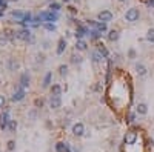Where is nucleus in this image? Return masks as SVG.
I'll use <instances>...</instances> for the list:
<instances>
[{
	"label": "nucleus",
	"mask_w": 154,
	"mask_h": 152,
	"mask_svg": "<svg viewBox=\"0 0 154 152\" xmlns=\"http://www.w3.org/2000/svg\"><path fill=\"white\" fill-rule=\"evenodd\" d=\"M99 54L103 56V57H108V51H106V48L103 46V45H100V46H99Z\"/></svg>",
	"instance_id": "obj_23"
},
{
	"label": "nucleus",
	"mask_w": 154,
	"mask_h": 152,
	"mask_svg": "<svg viewBox=\"0 0 154 152\" xmlns=\"http://www.w3.org/2000/svg\"><path fill=\"white\" fill-rule=\"evenodd\" d=\"M5 103H6L5 97H3V95H0V108H3V106H5Z\"/></svg>",
	"instance_id": "obj_35"
},
{
	"label": "nucleus",
	"mask_w": 154,
	"mask_h": 152,
	"mask_svg": "<svg viewBox=\"0 0 154 152\" xmlns=\"http://www.w3.org/2000/svg\"><path fill=\"white\" fill-rule=\"evenodd\" d=\"M34 104H35V108H42V106H43V100H42V98H35Z\"/></svg>",
	"instance_id": "obj_29"
},
{
	"label": "nucleus",
	"mask_w": 154,
	"mask_h": 152,
	"mask_svg": "<svg viewBox=\"0 0 154 152\" xmlns=\"http://www.w3.org/2000/svg\"><path fill=\"white\" fill-rule=\"evenodd\" d=\"M139 10H136V8H131V10H128L126 11V14H125V19L128 20V22H136L139 19Z\"/></svg>",
	"instance_id": "obj_2"
},
{
	"label": "nucleus",
	"mask_w": 154,
	"mask_h": 152,
	"mask_svg": "<svg viewBox=\"0 0 154 152\" xmlns=\"http://www.w3.org/2000/svg\"><path fill=\"white\" fill-rule=\"evenodd\" d=\"M99 20H100V22H103V23H106V22H111L113 20V12L111 11H102V12H99Z\"/></svg>",
	"instance_id": "obj_4"
},
{
	"label": "nucleus",
	"mask_w": 154,
	"mask_h": 152,
	"mask_svg": "<svg viewBox=\"0 0 154 152\" xmlns=\"http://www.w3.org/2000/svg\"><path fill=\"white\" fill-rule=\"evenodd\" d=\"M137 112H139V114H142V115L147 114V112H148L147 104H145V103H139V104H137Z\"/></svg>",
	"instance_id": "obj_16"
},
{
	"label": "nucleus",
	"mask_w": 154,
	"mask_h": 152,
	"mask_svg": "<svg viewBox=\"0 0 154 152\" xmlns=\"http://www.w3.org/2000/svg\"><path fill=\"white\" fill-rule=\"evenodd\" d=\"M128 56H130V58H134V57H136V51H134V49H130V51H128Z\"/></svg>",
	"instance_id": "obj_36"
},
{
	"label": "nucleus",
	"mask_w": 154,
	"mask_h": 152,
	"mask_svg": "<svg viewBox=\"0 0 154 152\" xmlns=\"http://www.w3.org/2000/svg\"><path fill=\"white\" fill-rule=\"evenodd\" d=\"M8 123H10V120H8V114L3 112L2 115H0V129H6Z\"/></svg>",
	"instance_id": "obj_10"
},
{
	"label": "nucleus",
	"mask_w": 154,
	"mask_h": 152,
	"mask_svg": "<svg viewBox=\"0 0 154 152\" xmlns=\"http://www.w3.org/2000/svg\"><path fill=\"white\" fill-rule=\"evenodd\" d=\"M23 98H25V89L20 86V88L14 92V95L11 97V100H13V102H20V100H23Z\"/></svg>",
	"instance_id": "obj_6"
},
{
	"label": "nucleus",
	"mask_w": 154,
	"mask_h": 152,
	"mask_svg": "<svg viewBox=\"0 0 154 152\" xmlns=\"http://www.w3.org/2000/svg\"><path fill=\"white\" fill-rule=\"evenodd\" d=\"M100 58H102V57H100V54H99V51H97V52H93V60H94V61H99Z\"/></svg>",
	"instance_id": "obj_32"
},
{
	"label": "nucleus",
	"mask_w": 154,
	"mask_h": 152,
	"mask_svg": "<svg viewBox=\"0 0 154 152\" xmlns=\"http://www.w3.org/2000/svg\"><path fill=\"white\" fill-rule=\"evenodd\" d=\"M49 10H51L52 12H57V11L60 10V5H59V3H51V5H49Z\"/></svg>",
	"instance_id": "obj_25"
},
{
	"label": "nucleus",
	"mask_w": 154,
	"mask_h": 152,
	"mask_svg": "<svg viewBox=\"0 0 154 152\" xmlns=\"http://www.w3.org/2000/svg\"><path fill=\"white\" fill-rule=\"evenodd\" d=\"M60 104H62L60 97L52 95V97H51V100H49V106H51V108H52V109H57V108H60Z\"/></svg>",
	"instance_id": "obj_8"
},
{
	"label": "nucleus",
	"mask_w": 154,
	"mask_h": 152,
	"mask_svg": "<svg viewBox=\"0 0 154 152\" xmlns=\"http://www.w3.org/2000/svg\"><path fill=\"white\" fill-rule=\"evenodd\" d=\"M8 128H10L11 132H14L17 129V121L15 120H10V123H8Z\"/></svg>",
	"instance_id": "obj_21"
},
{
	"label": "nucleus",
	"mask_w": 154,
	"mask_h": 152,
	"mask_svg": "<svg viewBox=\"0 0 154 152\" xmlns=\"http://www.w3.org/2000/svg\"><path fill=\"white\" fill-rule=\"evenodd\" d=\"M133 120H134V114H130L128 115V121H133Z\"/></svg>",
	"instance_id": "obj_37"
},
{
	"label": "nucleus",
	"mask_w": 154,
	"mask_h": 152,
	"mask_svg": "<svg viewBox=\"0 0 154 152\" xmlns=\"http://www.w3.org/2000/svg\"><path fill=\"white\" fill-rule=\"evenodd\" d=\"M60 92H62V88H60L59 85H54V86H51V94H52V95L59 97V95H60Z\"/></svg>",
	"instance_id": "obj_18"
},
{
	"label": "nucleus",
	"mask_w": 154,
	"mask_h": 152,
	"mask_svg": "<svg viewBox=\"0 0 154 152\" xmlns=\"http://www.w3.org/2000/svg\"><path fill=\"white\" fill-rule=\"evenodd\" d=\"M147 5H148V6H153V5H154V0H148Z\"/></svg>",
	"instance_id": "obj_38"
},
{
	"label": "nucleus",
	"mask_w": 154,
	"mask_h": 152,
	"mask_svg": "<svg viewBox=\"0 0 154 152\" xmlns=\"http://www.w3.org/2000/svg\"><path fill=\"white\" fill-rule=\"evenodd\" d=\"M88 31H86V28H85V26H79V28H77V31H76V37L80 40V39H82L83 37V35L86 34Z\"/></svg>",
	"instance_id": "obj_13"
},
{
	"label": "nucleus",
	"mask_w": 154,
	"mask_h": 152,
	"mask_svg": "<svg viewBox=\"0 0 154 152\" xmlns=\"http://www.w3.org/2000/svg\"><path fill=\"white\" fill-rule=\"evenodd\" d=\"M63 2H69V0H63Z\"/></svg>",
	"instance_id": "obj_40"
},
{
	"label": "nucleus",
	"mask_w": 154,
	"mask_h": 152,
	"mask_svg": "<svg viewBox=\"0 0 154 152\" xmlns=\"http://www.w3.org/2000/svg\"><path fill=\"white\" fill-rule=\"evenodd\" d=\"M8 151H14L15 149V141H13V140H10V141H8Z\"/></svg>",
	"instance_id": "obj_28"
},
{
	"label": "nucleus",
	"mask_w": 154,
	"mask_h": 152,
	"mask_svg": "<svg viewBox=\"0 0 154 152\" xmlns=\"http://www.w3.org/2000/svg\"><path fill=\"white\" fill-rule=\"evenodd\" d=\"M15 37L19 39V40H28V39L31 37V32H29L28 28H23V29H20V31L15 32Z\"/></svg>",
	"instance_id": "obj_5"
},
{
	"label": "nucleus",
	"mask_w": 154,
	"mask_h": 152,
	"mask_svg": "<svg viewBox=\"0 0 154 152\" xmlns=\"http://www.w3.org/2000/svg\"><path fill=\"white\" fill-rule=\"evenodd\" d=\"M71 61H72V63H80V61H82V57H79V56H72V57H71Z\"/></svg>",
	"instance_id": "obj_30"
},
{
	"label": "nucleus",
	"mask_w": 154,
	"mask_h": 152,
	"mask_svg": "<svg viewBox=\"0 0 154 152\" xmlns=\"http://www.w3.org/2000/svg\"><path fill=\"white\" fill-rule=\"evenodd\" d=\"M65 48H66V40H65V39H60V40H59V46H57V54H59V56L63 54Z\"/></svg>",
	"instance_id": "obj_11"
},
{
	"label": "nucleus",
	"mask_w": 154,
	"mask_h": 152,
	"mask_svg": "<svg viewBox=\"0 0 154 152\" xmlns=\"http://www.w3.org/2000/svg\"><path fill=\"white\" fill-rule=\"evenodd\" d=\"M96 28H97L99 32H102V31L106 29V23H103V22H97V23H96Z\"/></svg>",
	"instance_id": "obj_19"
},
{
	"label": "nucleus",
	"mask_w": 154,
	"mask_h": 152,
	"mask_svg": "<svg viewBox=\"0 0 154 152\" xmlns=\"http://www.w3.org/2000/svg\"><path fill=\"white\" fill-rule=\"evenodd\" d=\"M57 12H52V11H45V12H40L39 19L40 20H45V22H56L57 20Z\"/></svg>",
	"instance_id": "obj_1"
},
{
	"label": "nucleus",
	"mask_w": 154,
	"mask_h": 152,
	"mask_svg": "<svg viewBox=\"0 0 154 152\" xmlns=\"http://www.w3.org/2000/svg\"><path fill=\"white\" fill-rule=\"evenodd\" d=\"M5 35L8 39H13V37H15V32H13L11 29H5Z\"/></svg>",
	"instance_id": "obj_27"
},
{
	"label": "nucleus",
	"mask_w": 154,
	"mask_h": 152,
	"mask_svg": "<svg viewBox=\"0 0 154 152\" xmlns=\"http://www.w3.org/2000/svg\"><path fill=\"white\" fill-rule=\"evenodd\" d=\"M56 149H57V152H65V149H66V145H63V143H57Z\"/></svg>",
	"instance_id": "obj_26"
},
{
	"label": "nucleus",
	"mask_w": 154,
	"mask_h": 152,
	"mask_svg": "<svg viewBox=\"0 0 154 152\" xmlns=\"http://www.w3.org/2000/svg\"><path fill=\"white\" fill-rule=\"evenodd\" d=\"M119 2H126V0H119Z\"/></svg>",
	"instance_id": "obj_39"
},
{
	"label": "nucleus",
	"mask_w": 154,
	"mask_h": 152,
	"mask_svg": "<svg viewBox=\"0 0 154 152\" xmlns=\"http://www.w3.org/2000/svg\"><path fill=\"white\" fill-rule=\"evenodd\" d=\"M123 140H125L126 145H134L136 140H137V132H136V131H128V132L125 134V138Z\"/></svg>",
	"instance_id": "obj_3"
},
{
	"label": "nucleus",
	"mask_w": 154,
	"mask_h": 152,
	"mask_svg": "<svg viewBox=\"0 0 154 152\" xmlns=\"http://www.w3.org/2000/svg\"><path fill=\"white\" fill-rule=\"evenodd\" d=\"M14 2H17V0H14Z\"/></svg>",
	"instance_id": "obj_41"
},
{
	"label": "nucleus",
	"mask_w": 154,
	"mask_h": 152,
	"mask_svg": "<svg viewBox=\"0 0 154 152\" xmlns=\"http://www.w3.org/2000/svg\"><path fill=\"white\" fill-rule=\"evenodd\" d=\"M86 48H88V43H86V42L77 40V43H76V49H77V51H86Z\"/></svg>",
	"instance_id": "obj_12"
},
{
	"label": "nucleus",
	"mask_w": 154,
	"mask_h": 152,
	"mask_svg": "<svg viewBox=\"0 0 154 152\" xmlns=\"http://www.w3.org/2000/svg\"><path fill=\"white\" fill-rule=\"evenodd\" d=\"M136 71H137V74H139V75H145V74H147V68H145L142 63L136 65Z\"/></svg>",
	"instance_id": "obj_17"
},
{
	"label": "nucleus",
	"mask_w": 154,
	"mask_h": 152,
	"mask_svg": "<svg viewBox=\"0 0 154 152\" xmlns=\"http://www.w3.org/2000/svg\"><path fill=\"white\" fill-rule=\"evenodd\" d=\"M66 72H68V66L66 65H60L59 66V74L63 77V75H66Z\"/></svg>",
	"instance_id": "obj_20"
},
{
	"label": "nucleus",
	"mask_w": 154,
	"mask_h": 152,
	"mask_svg": "<svg viewBox=\"0 0 154 152\" xmlns=\"http://www.w3.org/2000/svg\"><path fill=\"white\" fill-rule=\"evenodd\" d=\"M45 28H46L48 31H56V26H54L52 23H45Z\"/></svg>",
	"instance_id": "obj_31"
},
{
	"label": "nucleus",
	"mask_w": 154,
	"mask_h": 152,
	"mask_svg": "<svg viewBox=\"0 0 154 152\" xmlns=\"http://www.w3.org/2000/svg\"><path fill=\"white\" fill-rule=\"evenodd\" d=\"M51 78H52V74H51V72H48L46 75H45V78H43L42 86H43V88H48V86H49V83H51Z\"/></svg>",
	"instance_id": "obj_15"
},
{
	"label": "nucleus",
	"mask_w": 154,
	"mask_h": 152,
	"mask_svg": "<svg viewBox=\"0 0 154 152\" xmlns=\"http://www.w3.org/2000/svg\"><path fill=\"white\" fill-rule=\"evenodd\" d=\"M10 68H11V69H17V68H19V63L14 61V60H11V61H10Z\"/></svg>",
	"instance_id": "obj_33"
},
{
	"label": "nucleus",
	"mask_w": 154,
	"mask_h": 152,
	"mask_svg": "<svg viewBox=\"0 0 154 152\" xmlns=\"http://www.w3.org/2000/svg\"><path fill=\"white\" fill-rule=\"evenodd\" d=\"M83 131H85V128H83V124H82V123H76L74 126H72V134H74L76 137L83 135Z\"/></svg>",
	"instance_id": "obj_7"
},
{
	"label": "nucleus",
	"mask_w": 154,
	"mask_h": 152,
	"mask_svg": "<svg viewBox=\"0 0 154 152\" xmlns=\"http://www.w3.org/2000/svg\"><path fill=\"white\" fill-rule=\"evenodd\" d=\"M147 40H148V42H154V28L148 29V34H147Z\"/></svg>",
	"instance_id": "obj_22"
},
{
	"label": "nucleus",
	"mask_w": 154,
	"mask_h": 152,
	"mask_svg": "<svg viewBox=\"0 0 154 152\" xmlns=\"http://www.w3.org/2000/svg\"><path fill=\"white\" fill-rule=\"evenodd\" d=\"M117 39H119V32H117L116 29L110 31V34H108V40H110V42H116Z\"/></svg>",
	"instance_id": "obj_14"
},
{
	"label": "nucleus",
	"mask_w": 154,
	"mask_h": 152,
	"mask_svg": "<svg viewBox=\"0 0 154 152\" xmlns=\"http://www.w3.org/2000/svg\"><path fill=\"white\" fill-rule=\"evenodd\" d=\"M13 17H15V19H20V22H22L23 17H25V14L20 12V11H13Z\"/></svg>",
	"instance_id": "obj_24"
},
{
	"label": "nucleus",
	"mask_w": 154,
	"mask_h": 152,
	"mask_svg": "<svg viewBox=\"0 0 154 152\" xmlns=\"http://www.w3.org/2000/svg\"><path fill=\"white\" fill-rule=\"evenodd\" d=\"M91 37L96 40V39H99V37H100V34H99V31H93V32H91Z\"/></svg>",
	"instance_id": "obj_34"
},
{
	"label": "nucleus",
	"mask_w": 154,
	"mask_h": 152,
	"mask_svg": "<svg viewBox=\"0 0 154 152\" xmlns=\"http://www.w3.org/2000/svg\"><path fill=\"white\" fill-rule=\"evenodd\" d=\"M20 86H22L23 89L29 86V75L26 74V72H23V74L20 75Z\"/></svg>",
	"instance_id": "obj_9"
}]
</instances>
